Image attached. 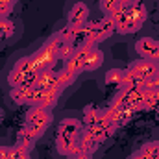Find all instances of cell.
<instances>
[{"mask_svg":"<svg viewBox=\"0 0 159 159\" xmlns=\"http://www.w3.org/2000/svg\"><path fill=\"white\" fill-rule=\"evenodd\" d=\"M17 4V0H0V15L7 17L13 11V6Z\"/></svg>","mask_w":159,"mask_h":159,"instance_id":"cell-25","label":"cell"},{"mask_svg":"<svg viewBox=\"0 0 159 159\" xmlns=\"http://www.w3.org/2000/svg\"><path fill=\"white\" fill-rule=\"evenodd\" d=\"M39 137L41 135L35 129H32L30 126H24V128L17 133V146H20V148H24V150L30 152V150L35 146V143H37Z\"/></svg>","mask_w":159,"mask_h":159,"instance_id":"cell-13","label":"cell"},{"mask_svg":"<svg viewBox=\"0 0 159 159\" xmlns=\"http://www.w3.org/2000/svg\"><path fill=\"white\" fill-rule=\"evenodd\" d=\"M102 120V109L94 106H87L83 109V126H96Z\"/></svg>","mask_w":159,"mask_h":159,"instance_id":"cell-17","label":"cell"},{"mask_svg":"<svg viewBox=\"0 0 159 159\" xmlns=\"http://www.w3.org/2000/svg\"><path fill=\"white\" fill-rule=\"evenodd\" d=\"M102 11L106 13V17H113L120 7H122V0H100Z\"/></svg>","mask_w":159,"mask_h":159,"instance_id":"cell-19","label":"cell"},{"mask_svg":"<svg viewBox=\"0 0 159 159\" xmlns=\"http://www.w3.org/2000/svg\"><path fill=\"white\" fill-rule=\"evenodd\" d=\"M85 30H87V37H89V43L91 44H98L102 41L109 39L117 28H115V20L111 17H102L100 20L93 22V20H87L85 24Z\"/></svg>","mask_w":159,"mask_h":159,"instance_id":"cell-3","label":"cell"},{"mask_svg":"<svg viewBox=\"0 0 159 159\" xmlns=\"http://www.w3.org/2000/svg\"><path fill=\"white\" fill-rule=\"evenodd\" d=\"M52 124V111L44 109L39 106H32L26 113V126H30L32 129H35L39 135L46 131V128Z\"/></svg>","mask_w":159,"mask_h":159,"instance_id":"cell-4","label":"cell"},{"mask_svg":"<svg viewBox=\"0 0 159 159\" xmlns=\"http://www.w3.org/2000/svg\"><path fill=\"white\" fill-rule=\"evenodd\" d=\"M11 159H30V152L24 150V148H20V146H13Z\"/></svg>","mask_w":159,"mask_h":159,"instance_id":"cell-27","label":"cell"},{"mask_svg":"<svg viewBox=\"0 0 159 159\" xmlns=\"http://www.w3.org/2000/svg\"><path fill=\"white\" fill-rule=\"evenodd\" d=\"M141 4V0H122V6H137Z\"/></svg>","mask_w":159,"mask_h":159,"instance_id":"cell-30","label":"cell"},{"mask_svg":"<svg viewBox=\"0 0 159 159\" xmlns=\"http://www.w3.org/2000/svg\"><path fill=\"white\" fill-rule=\"evenodd\" d=\"M135 50L143 59L159 63V41L150 39V37H141L135 43Z\"/></svg>","mask_w":159,"mask_h":159,"instance_id":"cell-7","label":"cell"},{"mask_svg":"<svg viewBox=\"0 0 159 159\" xmlns=\"http://www.w3.org/2000/svg\"><path fill=\"white\" fill-rule=\"evenodd\" d=\"M34 57V63L37 67V70H43V69H52L54 63L57 61V50H56V43L54 39L46 41L39 50L32 56Z\"/></svg>","mask_w":159,"mask_h":159,"instance_id":"cell-5","label":"cell"},{"mask_svg":"<svg viewBox=\"0 0 159 159\" xmlns=\"http://www.w3.org/2000/svg\"><path fill=\"white\" fill-rule=\"evenodd\" d=\"M0 41H2V35H0Z\"/></svg>","mask_w":159,"mask_h":159,"instance_id":"cell-33","label":"cell"},{"mask_svg":"<svg viewBox=\"0 0 159 159\" xmlns=\"http://www.w3.org/2000/svg\"><path fill=\"white\" fill-rule=\"evenodd\" d=\"M146 15H148L146 7L143 4H137V6H122L111 19L115 20V28L119 34H135L143 28Z\"/></svg>","mask_w":159,"mask_h":159,"instance_id":"cell-2","label":"cell"},{"mask_svg":"<svg viewBox=\"0 0 159 159\" xmlns=\"http://www.w3.org/2000/svg\"><path fill=\"white\" fill-rule=\"evenodd\" d=\"M65 69L69 72H72L74 76H80L85 70V56L81 50H76L69 59H65Z\"/></svg>","mask_w":159,"mask_h":159,"instance_id":"cell-14","label":"cell"},{"mask_svg":"<svg viewBox=\"0 0 159 159\" xmlns=\"http://www.w3.org/2000/svg\"><path fill=\"white\" fill-rule=\"evenodd\" d=\"M83 126L76 119H63L57 126L56 139H57V150L63 156H74L81 152L80 144V135H81Z\"/></svg>","mask_w":159,"mask_h":159,"instance_id":"cell-1","label":"cell"},{"mask_svg":"<svg viewBox=\"0 0 159 159\" xmlns=\"http://www.w3.org/2000/svg\"><path fill=\"white\" fill-rule=\"evenodd\" d=\"M59 94L57 91H52V89H43V87H34L32 89V98H30V107L32 106H39L44 109H54L57 100H59Z\"/></svg>","mask_w":159,"mask_h":159,"instance_id":"cell-6","label":"cell"},{"mask_svg":"<svg viewBox=\"0 0 159 159\" xmlns=\"http://www.w3.org/2000/svg\"><path fill=\"white\" fill-rule=\"evenodd\" d=\"M156 113H157V122H159V107L156 109Z\"/></svg>","mask_w":159,"mask_h":159,"instance_id":"cell-32","label":"cell"},{"mask_svg":"<svg viewBox=\"0 0 159 159\" xmlns=\"http://www.w3.org/2000/svg\"><path fill=\"white\" fill-rule=\"evenodd\" d=\"M74 34H76V28H72V26H65L63 30H59L57 32V35L61 37V39H65V41H69V43H72V39H74Z\"/></svg>","mask_w":159,"mask_h":159,"instance_id":"cell-26","label":"cell"},{"mask_svg":"<svg viewBox=\"0 0 159 159\" xmlns=\"http://www.w3.org/2000/svg\"><path fill=\"white\" fill-rule=\"evenodd\" d=\"M0 17H2V15H0Z\"/></svg>","mask_w":159,"mask_h":159,"instance_id":"cell-34","label":"cell"},{"mask_svg":"<svg viewBox=\"0 0 159 159\" xmlns=\"http://www.w3.org/2000/svg\"><path fill=\"white\" fill-rule=\"evenodd\" d=\"M154 154H156V157L159 159V141L157 143H154Z\"/></svg>","mask_w":159,"mask_h":159,"instance_id":"cell-31","label":"cell"},{"mask_svg":"<svg viewBox=\"0 0 159 159\" xmlns=\"http://www.w3.org/2000/svg\"><path fill=\"white\" fill-rule=\"evenodd\" d=\"M133 159H157L156 157V154H154V143L144 144V146L133 156Z\"/></svg>","mask_w":159,"mask_h":159,"instance_id":"cell-24","label":"cell"},{"mask_svg":"<svg viewBox=\"0 0 159 159\" xmlns=\"http://www.w3.org/2000/svg\"><path fill=\"white\" fill-rule=\"evenodd\" d=\"M11 152H13V146H2L0 144V159H11Z\"/></svg>","mask_w":159,"mask_h":159,"instance_id":"cell-28","label":"cell"},{"mask_svg":"<svg viewBox=\"0 0 159 159\" xmlns=\"http://www.w3.org/2000/svg\"><path fill=\"white\" fill-rule=\"evenodd\" d=\"M131 159H133V157H131Z\"/></svg>","mask_w":159,"mask_h":159,"instance_id":"cell-35","label":"cell"},{"mask_svg":"<svg viewBox=\"0 0 159 159\" xmlns=\"http://www.w3.org/2000/svg\"><path fill=\"white\" fill-rule=\"evenodd\" d=\"M131 115H133V109H119L115 106H109L107 109H102V117L106 120H109V122H113L117 128L126 124L131 119Z\"/></svg>","mask_w":159,"mask_h":159,"instance_id":"cell-10","label":"cell"},{"mask_svg":"<svg viewBox=\"0 0 159 159\" xmlns=\"http://www.w3.org/2000/svg\"><path fill=\"white\" fill-rule=\"evenodd\" d=\"M87 20H89V7L85 4H81V2L74 4L70 7V11H69V26L81 28Z\"/></svg>","mask_w":159,"mask_h":159,"instance_id":"cell-12","label":"cell"},{"mask_svg":"<svg viewBox=\"0 0 159 159\" xmlns=\"http://www.w3.org/2000/svg\"><path fill=\"white\" fill-rule=\"evenodd\" d=\"M15 34V24L13 20H9L7 17H0V35L4 37H11Z\"/></svg>","mask_w":159,"mask_h":159,"instance_id":"cell-23","label":"cell"},{"mask_svg":"<svg viewBox=\"0 0 159 159\" xmlns=\"http://www.w3.org/2000/svg\"><path fill=\"white\" fill-rule=\"evenodd\" d=\"M124 81V70L122 69H109L106 72V83L107 85H122Z\"/></svg>","mask_w":159,"mask_h":159,"instance_id":"cell-20","label":"cell"},{"mask_svg":"<svg viewBox=\"0 0 159 159\" xmlns=\"http://www.w3.org/2000/svg\"><path fill=\"white\" fill-rule=\"evenodd\" d=\"M91 157H93V154H89L85 150H81V152L74 154V156H69V159H91Z\"/></svg>","mask_w":159,"mask_h":159,"instance_id":"cell-29","label":"cell"},{"mask_svg":"<svg viewBox=\"0 0 159 159\" xmlns=\"http://www.w3.org/2000/svg\"><path fill=\"white\" fill-rule=\"evenodd\" d=\"M54 43H56V50H57V59H69L74 52H76V48L72 46V43H69V41L61 39L57 34L52 37Z\"/></svg>","mask_w":159,"mask_h":159,"instance_id":"cell-16","label":"cell"},{"mask_svg":"<svg viewBox=\"0 0 159 159\" xmlns=\"http://www.w3.org/2000/svg\"><path fill=\"white\" fill-rule=\"evenodd\" d=\"M32 89L34 87H26V85H20V87H11V100L19 106H30V98H32Z\"/></svg>","mask_w":159,"mask_h":159,"instance_id":"cell-15","label":"cell"},{"mask_svg":"<svg viewBox=\"0 0 159 159\" xmlns=\"http://www.w3.org/2000/svg\"><path fill=\"white\" fill-rule=\"evenodd\" d=\"M78 76H74L72 72H69L67 69H61V70H57V83L63 87V89H67L69 85H72L74 81H76Z\"/></svg>","mask_w":159,"mask_h":159,"instance_id":"cell-22","label":"cell"},{"mask_svg":"<svg viewBox=\"0 0 159 159\" xmlns=\"http://www.w3.org/2000/svg\"><path fill=\"white\" fill-rule=\"evenodd\" d=\"M78 50H81L85 56V70H96L104 63V54L102 50H98L96 44H85L83 48H78Z\"/></svg>","mask_w":159,"mask_h":159,"instance_id":"cell-8","label":"cell"},{"mask_svg":"<svg viewBox=\"0 0 159 159\" xmlns=\"http://www.w3.org/2000/svg\"><path fill=\"white\" fill-rule=\"evenodd\" d=\"M159 107V96L156 91H144L143 98V109H157Z\"/></svg>","mask_w":159,"mask_h":159,"instance_id":"cell-21","label":"cell"},{"mask_svg":"<svg viewBox=\"0 0 159 159\" xmlns=\"http://www.w3.org/2000/svg\"><path fill=\"white\" fill-rule=\"evenodd\" d=\"M137 78H141L143 81L144 80H148L150 76H154L156 74V70H157V63L156 61H150V59H137V61H133V63H129V67H128Z\"/></svg>","mask_w":159,"mask_h":159,"instance_id":"cell-9","label":"cell"},{"mask_svg":"<svg viewBox=\"0 0 159 159\" xmlns=\"http://www.w3.org/2000/svg\"><path fill=\"white\" fill-rule=\"evenodd\" d=\"M13 69H15V70H19V72H22V74L39 72V70H37V67H35V63H34V57H32V56H26V57L17 59V63H15V67H13Z\"/></svg>","mask_w":159,"mask_h":159,"instance_id":"cell-18","label":"cell"},{"mask_svg":"<svg viewBox=\"0 0 159 159\" xmlns=\"http://www.w3.org/2000/svg\"><path fill=\"white\" fill-rule=\"evenodd\" d=\"M37 87L52 89V91H57V93L63 91V87L57 83V72L52 70V69H43V70L37 72Z\"/></svg>","mask_w":159,"mask_h":159,"instance_id":"cell-11","label":"cell"}]
</instances>
